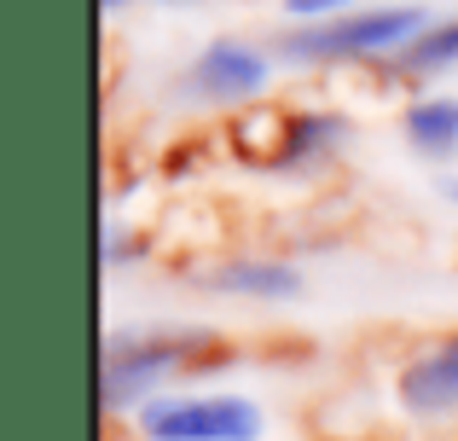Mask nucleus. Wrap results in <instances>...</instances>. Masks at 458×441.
<instances>
[{"instance_id": "f257e3e1", "label": "nucleus", "mask_w": 458, "mask_h": 441, "mask_svg": "<svg viewBox=\"0 0 458 441\" xmlns=\"http://www.w3.org/2000/svg\"><path fill=\"white\" fill-rule=\"evenodd\" d=\"M429 30V18L418 6H377V12H348V18L331 23H302V30L279 35V53L284 58H371V53H389L401 41H418Z\"/></svg>"}, {"instance_id": "f03ea898", "label": "nucleus", "mask_w": 458, "mask_h": 441, "mask_svg": "<svg viewBox=\"0 0 458 441\" xmlns=\"http://www.w3.org/2000/svg\"><path fill=\"white\" fill-rule=\"evenodd\" d=\"M151 441H256L261 412L238 395H203V401H151L140 412Z\"/></svg>"}, {"instance_id": "7ed1b4c3", "label": "nucleus", "mask_w": 458, "mask_h": 441, "mask_svg": "<svg viewBox=\"0 0 458 441\" xmlns=\"http://www.w3.org/2000/svg\"><path fill=\"white\" fill-rule=\"evenodd\" d=\"M186 337H146V343H111L105 349V407H134L151 395L174 366H186Z\"/></svg>"}, {"instance_id": "20e7f679", "label": "nucleus", "mask_w": 458, "mask_h": 441, "mask_svg": "<svg viewBox=\"0 0 458 441\" xmlns=\"http://www.w3.org/2000/svg\"><path fill=\"white\" fill-rule=\"evenodd\" d=\"M261 81H267V58H261L256 47H244V41H215V47H203V53H198L186 88L198 93V99L233 105V99H250Z\"/></svg>"}, {"instance_id": "39448f33", "label": "nucleus", "mask_w": 458, "mask_h": 441, "mask_svg": "<svg viewBox=\"0 0 458 441\" xmlns=\"http://www.w3.org/2000/svg\"><path fill=\"white\" fill-rule=\"evenodd\" d=\"M401 395H406V407H418V412L458 407V337L441 343L436 354H424L418 366H406Z\"/></svg>"}, {"instance_id": "423d86ee", "label": "nucleus", "mask_w": 458, "mask_h": 441, "mask_svg": "<svg viewBox=\"0 0 458 441\" xmlns=\"http://www.w3.org/2000/svg\"><path fill=\"white\" fill-rule=\"evenodd\" d=\"M291 140H296V116L291 111H250L233 123V146L244 163H261V169H279L291 163Z\"/></svg>"}, {"instance_id": "0eeeda50", "label": "nucleus", "mask_w": 458, "mask_h": 441, "mask_svg": "<svg viewBox=\"0 0 458 441\" xmlns=\"http://www.w3.org/2000/svg\"><path fill=\"white\" fill-rule=\"evenodd\" d=\"M221 291H238V296H291L302 284V273L291 261H233V267L215 273Z\"/></svg>"}, {"instance_id": "6e6552de", "label": "nucleus", "mask_w": 458, "mask_h": 441, "mask_svg": "<svg viewBox=\"0 0 458 441\" xmlns=\"http://www.w3.org/2000/svg\"><path fill=\"white\" fill-rule=\"evenodd\" d=\"M406 134H412L418 151L429 157H453L458 146V99H424L406 111Z\"/></svg>"}, {"instance_id": "1a4fd4ad", "label": "nucleus", "mask_w": 458, "mask_h": 441, "mask_svg": "<svg viewBox=\"0 0 458 441\" xmlns=\"http://www.w3.org/2000/svg\"><path fill=\"white\" fill-rule=\"evenodd\" d=\"M447 64H458V23H429V30L394 58V70H406V76H429V70H447Z\"/></svg>"}, {"instance_id": "9d476101", "label": "nucleus", "mask_w": 458, "mask_h": 441, "mask_svg": "<svg viewBox=\"0 0 458 441\" xmlns=\"http://www.w3.org/2000/svg\"><path fill=\"white\" fill-rule=\"evenodd\" d=\"M348 6H360V0H284L291 18H313V23H331L336 12H348Z\"/></svg>"}, {"instance_id": "9b49d317", "label": "nucleus", "mask_w": 458, "mask_h": 441, "mask_svg": "<svg viewBox=\"0 0 458 441\" xmlns=\"http://www.w3.org/2000/svg\"><path fill=\"white\" fill-rule=\"evenodd\" d=\"M447 198H458V181H447Z\"/></svg>"}, {"instance_id": "f8f14e48", "label": "nucleus", "mask_w": 458, "mask_h": 441, "mask_svg": "<svg viewBox=\"0 0 458 441\" xmlns=\"http://www.w3.org/2000/svg\"><path fill=\"white\" fill-rule=\"evenodd\" d=\"M99 6H105V12H111V6H123V0H99Z\"/></svg>"}]
</instances>
